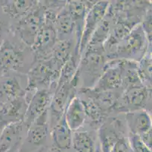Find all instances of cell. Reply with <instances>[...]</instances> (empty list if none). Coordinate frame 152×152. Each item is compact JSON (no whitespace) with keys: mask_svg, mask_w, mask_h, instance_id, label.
<instances>
[{"mask_svg":"<svg viewBox=\"0 0 152 152\" xmlns=\"http://www.w3.org/2000/svg\"><path fill=\"white\" fill-rule=\"evenodd\" d=\"M151 44L148 40L141 23L133 27L114 49L105 54L106 59H127L139 62L149 50Z\"/></svg>","mask_w":152,"mask_h":152,"instance_id":"cell-1","label":"cell"},{"mask_svg":"<svg viewBox=\"0 0 152 152\" xmlns=\"http://www.w3.org/2000/svg\"><path fill=\"white\" fill-rule=\"evenodd\" d=\"M107 59L103 47H87L81 55L77 75L80 90L91 89L102 76Z\"/></svg>","mask_w":152,"mask_h":152,"instance_id":"cell-2","label":"cell"},{"mask_svg":"<svg viewBox=\"0 0 152 152\" xmlns=\"http://www.w3.org/2000/svg\"><path fill=\"white\" fill-rule=\"evenodd\" d=\"M27 75L25 98L27 103L37 90L52 88L54 90L57 87L59 72L55 69L50 59L36 60Z\"/></svg>","mask_w":152,"mask_h":152,"instance_id":"cell-3","label":"cell"},{"mask_svg":"<svg viewBox=\"0 0 152 152\" xmlns=\"http://www.w3.org/2000/svg\"><path fill=\"white\" fill-rule=\"evenodd\" d=\"M58 13L59 11L45 8L43 24L31 48L35 54V61L46 59L50 56L52 48L58 41L54 24Z\"/></svg>","mask_w":152,"mask_h":152,"instance_id":"cell-4","label":"cell"},{"mask_svg":"<svg viewBox=\"0 0 152 152\" xmlns=\"http://www.w3.org/2000/svg\"><path fill=\"white\" fill-rule=\"evenodd\" d=\"M77 86L78 78L76 74L70 83L64 84L55 88L48 110L50 129L53 128L62 119L67 105L71 99L76 96Z\"/></svg>","mask_w":152,"mask_h":152,"instance_id":"cell-5","label":"cell"},{"mask_svg":"<svg viewBox=\"0 0 152 152\" xmlns=\"http://www.w3.org/2000/svg\"><path fill=\"white\" fill-rule=\"evenodd\" d=\"M139 110L151 112V90L141 86L123 90L114 111L126 113Z\"/></svg>","mask_w":152,"mask_h":152,"instance_id":"cell-6","label":"cell"},{"mask_svg":"<svg viewBox=\"0 0 152 152\" xmlns=\"http://www.w3.org/2000/svg\"><path fill=\"white\" fill-rule=\"evenodd\" d=\"M34 7L28 14L19 19L16 32L25 45L32 48L35 39L42 27L45 17V7L42 2Z\"/></svg>","mask_w":152,"mask_h":152,"instance_id":"cell-7","label":"cell"},{"mask_svg":"<svg viewBox=\"0 0 152 152\" xmlns=\"http://www.w3.org/2000/svg\"><path fill=\"white\" fill-rule=\"evenodd\" d=\"M109 3L110 2L108 1H96L89 12H87L79 47V54L80 56L89 44L91 37L97 28L98 25L105 15Z\"/></svg>","mask_w":152,"mask_h":152,"instance_id":"cell-8","label":"cell"},{"mask_svg":"<svg viewBox=\"0 0 152 152\" xmlns=\"http://www.w3.org/2000/svg\"><path fill=\"white\" fill-rule=\"evenodd\" d=\"M24 65V53L20 47L6 39L0 47V72L7 75L20 72Z\"/></svg>","mask_w":152,"mask_h":152,"instance_id":"cell-9","label":"cell"},{"mask_svg":"<svg viewBox=\"0 0 152 152\" xmlns=\"http://www.w3.org/2000/svg\"><path fill=\"white\" fill-rule=\"evenodd\" d=\"M122 74L123 67L121 59L107 60L102 76L90 90L98 93L121 89L122 86Z\"/></svg>","mask_w":152,"mask_h":152,"instance_id":"cell-10","label":"cell"},{"mask_svg":"<svg viewBox=\"0 0 152 152\" xmlns=\"http://www.w3.org/2000/svg\"><path fill=\"white\" fill-rule=\"evenodd\" d=\"M27 128L23 121L4 126L0 132V152H18L27 136Z\"/></svg>","mask_w":152,"mask_h":152,"instance_id":"cell-11","label":"cell"},{"mask_svg":"<svg viewBox=\"0 0 152 152\" xmlns=\"http://www.w3.org/2000/svg\"><path fill=\"white\" fill-rule=\"evenodd\" d=\"M55 90L52 88L38 90L33 94L27 105L23 122L28 129L31 123L45 111L49 110Z\"/></svg>","mask_w":152,"mask_h":152,"instance_id":"cell-12","label":"cell"},{"mask_svg":"<svg viewBox=\"0 0 152 152\" xmlns=\"http://www.w3.org/2000/svg\"><path fill=\"white\" fill-rule=\"evenodd\" d=\"M27 105L25 97H18L0 104V124L4 127L8 124L23 121Z\"/></svg>","mask_w":152,"mask_h":152,"instance_id":"cell-13","label":"cell"},{"mask_svg":"<svg viewBox=\"0 0 152 152\" xmlns=\"http://www.w3.org/2000/svg\"><path fill=\"white\" fill-rule=\"evenodd\" d=\"M122 124L116 118H107L99 128V138L101 145V151L110 152L114 145L123 136Z\"/></svg>","mask_w":152,"mask_h":152,"instance_id":"cell-14","label":"cell"},{"mask_svg":"<svg viewBox=\"0 0 152 152\" xmlns=\"http://www.w3.org/2000/svg\"><path fill=\"white\" fill-rule=\"evenodd\" d=\"M49 130V113L46 110L29 126L25 138L26 143L32 147H42L46 143Z\"/></svg>","mask_w":152,"mask_h":152,"instance_id":"cell-15","label":"cell"},{"mask_svg":"<svg viewBox=\"0 0 152 152\" xmlns=\"http://www.w3.org/2000/svg\"><path fill=\"white\" fill-rule=\"evenodd\" d=\"M96 1H68L67 8L75 27L76 40L75 49L79 50L83 29L84 26L87 12L92 7Z\"/></svg>","mask_w":152,"mask_h":152,"instance_id":"cell-16","label":"cell"},{"mask_svg":"<svg viewBox=\"0 0 152 152\" xmlns=\"http://www.w3.org/2000/svg\"><path fill=\"white\" fill-rule=\"evenodd\" d=\"M72 136L73 132L68 127L63 116L51 129V137L54 150L58 152L69 151L72 148Z\"/></svg>","mask_w":152,"mask_h":152,"instance_id":"cell-17","label":"cell"},{"mask_svg":"<svg viewBox=\"0 0 152 152\" xmlns=\"http://www.w3.org/2000/svg\"><path fill=\"white\" fill-rule=\"evenodd\" d=\"M64 118L72 132L80 129L86 122L84 107L80 97L75 96L71 99L64 114Z\"/></svg>","mask_w":152,"mask_h":152,"instance_id":"cell-18","label":"cell"},{"mask_svg":"<svg viewBox=\"0 0 152 152\" xmlns=\"http://www.w3.org/2000/svg\"><path fill=\"white\" fill-rule=\"evenodd\" d=\"M126 122L129 132L140 136L151 129V116L145 110L132 111L126 113Z\"/></svg>","mask_w":152,"mask_h":152,"instance_id":"cell-19","label":"cell"},{"mask_svg":"<svg viewBox=\"0 0 152 152\" xmlns=\"http://www.w3.org/2000/svg\"><path fill=\"white\" fill-rule=\"evenodd\" d=\"M26 88L22 87L16 76H5L0 82V104L8 100L24 97Z\"/></svg>","mask_w":152,"mask_h":152,"instance_id":"cell-20","label":"cell"},{"mask_svg":"<svg viewBox=\"0 0 152 152\" xmlns=\"http://www.w3.org/2000/svg\"><path fill=\"white\" fill-rule=\"evenodd\" d=\"M85 97L86 98H81L80 97V98L83 104L86 121H88L92 127L99 129L106 119L108 118L109 114L104 110L92 97L86 95Z\"/></svg>","mask_w":152,"mask_h":152,"instance_id":"cell-21","label":"cell"},{"mask_svg":"<svg viewBox=\"0 0 152 152\" xmlns=\"http://www.w3.org/2000/svg\"><path fill=\"white\" fill-rule=\"evenodd\" d=\"M74 47H73V41H71V39L58 40L54 45L49 59H50L55 69L59 74L62 66L73 54Z\"/></svg>","mask_w":152,"mask_h":152,"instance_id":"cell-22","label":"cell"},{"mask_svg":"<svg viewBox=\"0 0 152 152\" xmlns=\"http://www.w3.org/2000/svg\"><path fill=\"white\" fill-rule=\"evenodd\" d=\"M54 26L57 34L58 40L70 39V37L72 33L75 32L74 24L67 10V4L58 14Z\"/></svg>","mask_w":152,"mask_h":152,"instance_id":"cell-23","label":"cell"},{"mask_svg":"<svg viewBox=\"0 0 152 152\" xmlns=\"http://www.w3.org/2000/svg\"><path fill=\"white\" fill-rule=\"evenodd\" d=\"M37 4V1H4L2 8L11 18L19 20L28 14Z\"/></svg>","mask_w":152,"mask_h":152,"instance_id":"cell-24","label":"cell"},{"mask_svg":"<svg viewBox=\"0 0 152 152\" xmlns=\"http://www.w3.org/2000/svg\"><path fill=\"white\" fill-rule=\"evenodd\" d=\"M114 22V18L107 10L104 17L101 21L96 30L92 34L87 47H103L107 39L108 38Z\"/></svg>","mask_w":152,"mask_h":152,"instance_id":"cell-25","label":"cell"},{"mask_svg":"<svg viewBox=\"0 0 152 152\" xmlns=\"http://www.w3.org/2000/svg\"><path fill=\"white\" fill-rule=\"evenodd\" d=\"M80 60V56L79 54V51L74 47L72 56L61 69L57 82V87H60L64 84L70 83L72 82L78 70Z\"/></svg>","mask_w":152,"mask_h":152,"instance_id":"cell-26","label":"cell"},{"mask_svg":"<svg viewBox=\"0 0 152 152\" xmlns=\"http://www.w3.org/2000/svg\"><path fill=\"white\" fill-rule=\"evenodd\" d=\"M72 148L75 152H96L95 141L87 131H75L72 136Z\"/></svg>","mask_w":152,"mask_h":152,"instance_id":"cell-27","label":"cell"},{"mask_svg":"<svg viewBox=\"0 0 152 152\" xmlns=\"http://www.w3.org/2000/svg\"><path fill=\"white\" fill-rule=\"evenodd\" d=\"M151 50L138 62L137 73L144 87L151 90Z\"/></svg>","mask_w":152,"mask_h":152,"instance_id":"cell-28","label":"cell"},{"mask_svg":"<svg viewBox=\"0 0 152 152\" xmlns=\"http://www.w3.org/2000/svg\"><path fill=\"white\" fill-rule=\"evenodd\" d=\"M127 139L132 152H151V150L144 144L138 135L129 132V137Z\"/></svg>","mask_w":152,"mask_h":152,"instance_id":"cell-29","label":"cell"},{"mask_svg":"<svg viewBox=\"0 0 152 152\" xmlns=\"http://www.w3.org/2000/svg\"><path fill=\"white\" fill-rule=\"evenodd\" d=\"M141 25L148 42L151 44V7L148 9L143 16Z\"/></svg>","mask_w":152,"mask_h":152,"instance_id":"cell-30","label":"cell"},{"mask_svg":"<svg viewBox=\"0 0 152 152\" xmlns=\"http://www.w3.org/2000/svg\"><path fill=\"white\" fill-rule=\"evenodd\" d=\"M110 152H132L128 139H126L124 136H121L117 141Z\"/></svg>","mask_w":152,"mask_h":152,"instance_id":"cell-31","label":"cell"},{"mask_svg":"<svg viewBox=\"0 0 152 152\" xmlns=\"http://www.w3.org/2000/svg\"><path fill=\"white\" fill-rule=\"evenodd\" d=\"M140 139H142V142H144V144L149 149L151 150L152 148V143H151V129L148 130V132H144V133L141 134L139 136Z\"/></svg>","mask_w":152,"mask_h":152,"instance_id":"cell-32","label":"cell"},{"mask_svg":"<svg viewBox=\"0 0 152 152\" xmlns=\"http://www.w3.org/2000/svg\"><path fill=\"white\" fill-rule=\"evenodd\" d=\"M3 22L4 21L0 19V47L5 39L4 37H5V32H6V24Z\"/></svg>","mask_w":152,"mask_h":152,"instance_id":"cell-33","label":"cell"},{"mask_svg":"<svg viewBox=\"0 0 152 152\" xmlns=\"http://www.w3.org/2000/svg\"><path fill=\"white\" fill-rule=\"evenodd\" d=\"M3 2H4V1H0V7H1V8H2V4H3Z\"/></svg>","mask_w":152,"mask_h":152,"instance_id":"cell-34","label":"cell"},{"mask_svg":"<svg viewBox=\"0 0 152 152\" xmlns=\"http://www.w3.org/2000/svg\"><path fill=\"white\" fill-rule=\"evenodd\" d=\"M2 129H3V126L0 124V132H1V131H2Z\"/></svg>","mask_w":152,"mask_h":152,"instance_id":"cell-35","label":"cell"}]
</instances>
